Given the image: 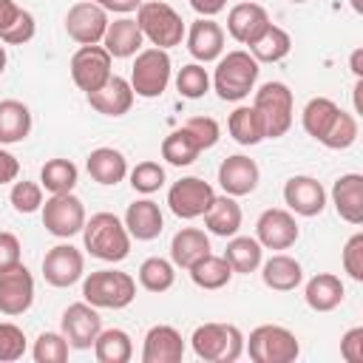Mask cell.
Here are the masks:
<instances>
[{
	"label": "cell",
	"mask_w": 363,
	"mask_h": 363,
	"mask_svg": "<svg viewBox=\"0 0 363 363\" xmlns=\"http://www.w3.org/2000/svg\"><path fill=\"white\" fill-rule=\"evenodd\" d=\"M343 295H346V286L332 272H318L303 286V301L315 312H332V309H337L343 303Z\"/></svg>",
	"instance_id": "26"
},
{
	"label": "cell",
	"mask_w": 363,
	"mask_h": 363,
	"mask_svg": "<svg viewBox=\"0 0 363 363\" xmlns=\"http://www.w3.org/2000/svg\"><path fill=\"white\" fill-rule=\"evenodd\" d=\"M79 179V170L71 159H48L40 170V184L48 193H71Z\"/></svg>",
	"instance_id": "38"
},
{
	"label": "cell",
	"mask_w": 363,
	"mask_h": 363,
	"mask_svg": "<svg viewBox=\"0 0 363 363\" xmlns=\"http://www.w3.org/2000/svg\"><path fill=\"white\" fill-rule=\"evenodd\" d=\"M136 26L153 48H164V51L173 45H182L187 34L182 14L164 0H147V3L142 0V6L136 9Z\"/></svg>",
	"instance_id": "3"
},
{
	"label": "cell",
	"mask_w": 363,
	"mask_h": 363,
	"mask_svg": "<svg viewBox=\"0 0 363 363\" xmlns=\"http://www.w3.org/2000/svg\"><path fill=\"white\" fill-rule=\"evenodd\" d=\"M184 357V340L176 326L156 323L145 335L142 363H179Z\"/></svg>",
	"instance_id": "20"
},
{
	"label": "cell",
	"mask_w": 363,
	"mask_h": 363,
	"mask_svg": "<svg viewBox=\"0 0 363 363\" xmlns=\"http://www.w3.org/2000/svg\"><path fill=\"white\" fill-rule=\"evenodd\" d=\"M284 201H286L289 213L303 216V218H312V216H320L323 213V207H326V190L312 176H292L284 184Z\"/></svg>",
	"instance_id": "17"
},
{
	"label": "cell",
	"mask_w": 363,
	"mask_h": 363,
	"mask_svg": "<svg viewBox=\"0 0 363 363\" xmlns=\"http://www.w3.org/2000/svg\"><path fill=\"white\" fill-rule=\"evenodd\" d=\"M20 176V162L14 153H9L3 145H0V184H9V182H17Z\"/></svg>",
	"instance_id": "52"
},
{
	"label": "cell",
	"mask_w": 363,
	"mask_h": 363,
	"mask_svg": "<svg viewBox=\"0 0 363 363\" xmlns=\"http://www.w3.org/2000/svg\"><path fill=\"white\" fill-rule=\"evenodd\" d=\"M82 241L94 258L111 261V264L125 261L130 252V233L125 221L116 218L113 213H94L91 218H85Z\"/></svg>",
	"instance_id": "1"
},
{
	"label": "cell",
	"mask_w": 363,
	"mask_h": 363,
	"mask_svg": "<svg viewBox=\"0 0 363 363\" xmlns=\"http://www.w3.org/2000/svg\"><path fill=\"white\" fill-rule=\"evenodd\" d=\"M340 113L337 102H332L329 96H315L306 102L303 113H301V122H303V130L312 136V139H323V133L329 130V125L335 122V116Z\"/></svg>",
	"instance_id": "36"
},
{
	"label": "cell",
	"mask_w": 363,
	"mask_h": 363,
	"mask_svg": "<svg viewBox=\"0 0 363 363\" xmlns=\"http://www.w3.org/2000/svg\"><path fill=\"white\" fill-rule=\"evenodd\" d=\"M340 354L346 363H363V326H352L340 337Z\"/></svg>",
	"instance_id": "50"
},
{
	"label": "cell",
	"mask_w": 363,
	"mask_h": 363,
	"mask_svg": "<svg viewBox=\"0 0 363 363\" xmlns=\"http://www.w3.org/2000/svg\"><path fill=\"white\" fill-rule=\"evenodd\" d=\"M261 278L275 292H292L303 281V267L298 258H292L286 252H275L272 258L261 261Z\"/></svg>",
	"instance_id": "25"
},
{
	"label": "cell",
	"mask_w": 363,
	"mask_h": 363,
	"mask_svg": "<svg viewBox=\"0 0 363 363\" xmlns=\"http://www.w3.org/2000/svg\"><path fill=\"white\" fill-rule=\"evenodd\" d=\"M176 91L184 99H201L210 91V74H207V68L199 65V62L182 65L179 74H176Z\"/></svg>",
	"instance_id": "42"
},
{
	"label": "cell",
	"mask_w": 363,
	"mask_h": 363,
	"mask_svg": "<svg viewBox=\"0 0 363 363\" xmlns=\"http://www.w3.org/2000/svg\"><path fill=\"white\" fill-rule=\"evenodd\" d=\"M199 147H196V142L182 130V128H176V130H170L167 136H164V142H162V159H167V164H173V167H187V164H193L196 159H199Z\"/></svg>",
	"instance_id": "40"
},
{
	"label": "cell",
	"mask_w": 363,
	"mask_h": 363,
	"mask_svg": "<svg viewBox=\"0 0 363 363\" xmlns=\"http://www.w3.org/2000/svg\"><path fill=\"white\" fill-rule=\"evenodd\" d=\"M332 204L343 221L363 224V176L360 173H343L332 184Z\"/></svg>",
	"instance_id": "23"
},
{
	"label": "cell",
	"mask_w": 363,
	"mask_h": 363,
	"mask_svg": "<svg viewBox=\"0 0 363 363\" xmlns=\"http://www.w3.org/2000/svg\"><path fill=\"white\" fill-rule=\"evenodd\" d=\"M31 133V111L20 99H0V145L23 142Z\"/></svg>",
	"instance_id": "31"
},
{
	"label": "cell",
	"mask_w": 363,
	"mask_h": 363,
	"mask_svg": "<svg viewBox=\"0 0 363 363\" xmlns=\"http://www.w3.org/2000/svg\"><path fill=\"white\" fill-rule=\"evenodd\" d=\"M352 9L360 14V11H363V3H360V0H352Z\"/></svg>",
	"instance_id": "58"
},
{
	"label": "cell",
	"mask_w": 363,
	"mask_h": 363,
	"mask_svg": "<svg viewBox=\"0 0 363 363\" xmlns=\"http://www.w3.org/2000/svg\"><path fill=\"white\" fill-rule=\"evenodd\" d=\"M258 71L261 68H258L255 57L244 48H235V51H227L218 57V65H216L210 85L224 102H241L255 88Z\"/></svg>",
	"instance_id": "2"
},
{
	"label": "cell",
	"mask_w": 363,
	"mask_h": 363,
	"mask_svg": "<svg viewBox=\"0 0 363 363\" xmlns=\"http://www.w3.org/2000/svg\"><path fill=\"white\" fill-rule=\"evenodd\" d=\"M85 96H88V102H91V108L96 113H102V116H125L130 111L136 94H133V88H130V82L125 77L111 74L102 88H96V91L85 94Z\"/></svg>",
	"instance_id": "22"
},
{
	"label": "cell",
	"mask_w": 363,
	"mask_h": 363,
	"mask_svg": "<svg viewBox=\"0 0 363 363\" xmlns=\"http://www.w3.org/2000/svg\"><path fill=\"white\" fill-rule=\"evenodd\" d=\"M176 281V267L173 261L167 258H159V255H150L142 261L139 267V284L147 289V292H167Z\"/></svg>",
	"instance_id": "39"
},
{
	"label": "cell",
	"mask_w": 363,
	"mask_h": 363,
	"mask_svg": "<svg viewBox=\"0 0 363 363\" xmlns=\"http://www.w3.org/2000/svg\"><path fill=\"white\" fill-rule=\"evenodd\" d=\"M9 201L17 213H37L43 207V184L37 182H11V193H9Z\"/></svg>",
	"instance_id": "46"
},
{
	"label": "cell",
	"mask_w": 363,
	"mask_h": 363,
	"mask_svg": "<svg viewBox=\"0 0 363 363\" xmlns=\"http://www.w3.org/2000/svg\"><path fill=\"white\" fill-rule=\"evenodd\" d=\"M111 62H113V57L99 43L96 45H79L77 54L71 57V79H74V85L79 91H85V94L102 88L108 82V77L113 74Z\"/></svg>",
	"instance_id": "10"
},
{
	"label": "cell",
	"mask_w": 363,
	"mask_h": 363,
	"mask_svg": "<svg viewBox=\"0 0 363 363\" xmlns=\"http://www.w3.org/2000/svg\"><path fill=\"white\" fill-rule=\"evenodd\" d=\"M26 354V335L17 323L0 320V363L20 360Z\"/></svg>",
	"instance_id": "47"
},
{
	"label": "cell",
	"mask_w": 363,
	"mask_h": 363,
	"mask_svg": "<svg viewBox=\"0 0 363 363\" xmlns=\"http://www.w3.org/2000/svg\"><path fill=\"white\" fill-rule=\"evenodd\" d=\"M298 221L284 207H269L255 221V238L264 250H289L298 241Z\"/></svg>",
	"instance_id": "14"
},
{
	"label": "cell",
	"mask_w": 363,
	"mask_h": 363,
	"mask_svg": "<svg viewBox=\"0 0 363 363\" xmlns=\"http://www.w3.org/2000/svg\"><path fill=\"white\" fill-rule=\"evenodd\" d=\"M204 227L213 233V235H221V238H230L241 230V204L233 199V196H216L213 204L204 210Z\"/></svg>",
	"instance_id": "29"
},
{
	"label": "cell",
	"mask_w": 363,
	"mask_h": 363,
	"mask_svg": "<svg viewBox=\"0 0 363 363\" xmlns=\"http://www.w3.org/2000/svg\"><path fill=\"white\" fill-rule=\"evenodd\" d=\"M224 261L230 264L233 272H241V275H250L261 267L264 261V247L258 244V238H250V235H230L227 241V250H224Z\"/></svg>",
	"instance_id": "32"
},
{
	"label": "cell",
	"mask_w": 363,
	"mask_h": 363,
	"mask_svg": "<svg viewBox=\"0 0 363 363\" xmlns=\"http://www.w3.org/2000/svg\"><path fill=\"white\" fill-rule=\"evenodd\" d=\"M94 3H96V6H102V9H108V3H111V0H94Z\"/></svg>",
	"instance_id": "59"
},
{
	"label": "cell",
	"mask_w": 363,
	"mask_h": 363,
	"mask_svg": "<svg viewBox=\"0 0 363 363\" xmlns=\"http://www.w3.org/2000/svg\"><path fill=\"white\" fill-rule=\"evenodd\" d=\"M187 272H190L193 284L201 286V289H221V286H227L230 278L235 275V272L230 269V264L224 261V255H213V252H207L204 258H199Z\"/></svg>",
	"instance_id": "34"
},
{
	"label": "cell",
	"mask_w": 363,
	"mask_h": 363,
	"mask_svg": "<svg viewBox=\"0 0 363 363\" xmlns=\"http://www.w3.org/2000/svg\"><path fill=\"white\" fill-rule=\"evenodd\" d=\"M190 6L199 17H216L218 11L227 9V0H190Z\"/></svg>",
	"instance_id": "53"
},
{
	"label": "cell",
	"mask_w": 363,
	"mask_h": 363,
	"mask_svg": "<svg viewBox=\"0 0 363 363\" xmlns=\"http://www.w3.org/2000/svg\"><path fill=\"white\" fill-rule=\"evenodd\" d=\"M258 179H261V170L255 164V159L244 156V153H235V156H227L221 164H218V184L227 196L238 199V196H250L255 187H258Z\"/></svg>",
	"instance_id": "18"
},
{
	"label": "cell",
	"mask_w": 363,
	"mask_h": 363,
	"mask_svg": "<svg viewBox=\"0 0 363 363\" xmlns=\"http://www.w3.org/2000/svg\"><path fill=\"white\" fill-rule=\"evenodd\" d=\"M357 119H354V113H346L343 108H340V113L335 116V122L329 125V130L323 133V139H320V145H326L329 150H346V147H352L354 142H357Z\"/></svg>",
	"instance_id": "41"
},
{
	"label": "cell",
	"mask_w": 363,
	"mask_h": 363,
	"mask_svg": "<svg viewBox=\"0 0 363 363\" xmlns=\"http://www.w3.org/2000/svg\"><path fill=\"white\" fill-rule=\"evenodd\" d=\"M43 227L57 238H71L82 233L85 227V204L71 193H51V199L43 201Z\"/></svg>",
	"instance_id": "9"
},
{
	"label": "cell",
	"mask_w": 363,
	"mask_h": 363,
	"mask_svg": "<svg viewBox=\"0 0 363 363\" xmlns=\"http://www.w3.org/2000/svg\"><path fill=\"white\" fill-rule=\"evenodd\" d=\"M207 252H210V238L199 227H182L170 241V261L173 267H182V269H190Z\"/></svg>",
	"instance_id": "30"
},
{
	"label": "cell",
	"mask_w": 363,
	"mask_h": 363,
	"mask_svg": "<svg viewBox=\"0 0 363 363\" xmlns=\"http://www.w3.org/2000/svg\"><path fill=\"white\" fill-rule=\"evenodd\" d=\"M34 303V278L20 261L17 267L0 272V312L14 318L28 312Z\"/></svg>",
	"instance_id": "16"
},
{
	"label": "cell",
	"mask_w": 363,
	"mask_h": 363,
	"mask_svg": "<svg viewBox=\"0 0 363 363\" xmlns=\"http://www.w3.org/2000/svg\"><path fill=\"white\" fill-rule=\"evenodd\" d=\"M85 167H88L91 179L96 184H105V187H113V184H119L128 176V159L116 147H96V150H91L88 159H85Z\"/></svg>",
	"instance_id": "28"
},
{
	"label": "cell",
	"mask_w": 363,
	"mask_h": 363,
	"mask_svg": "<svg viewBox=\"0 0 363 363\" xmlns=\"http://www.w3.org/2000/svg\"><path fill=\"white\" fill-rule=\"evenodd\" d=\"M213 199H216L213 184H207L199 176H184V179L173 182L170 190H167V204H170L173 216L187 218V221L190 218H201L204 210L213 204Z\"/></svg>",
	"instance_id": "11"
},
{
	"label": "cell",
	"mask_w": 363,
	"mask_h": 363,
	"mask_svg": "<svg viewBox=\"0 0 363 363\" xmlns=\"http://www.w3.org/2000/svg\"><path fill=\"white\" fill-rule=\"evenodd\" d=\"M34 31H37V23H34L31 11L20 9V14L14 17V23L0 31V40H3L6 45H23V43H28V40L34 37Z\"/></svg>",
	"instance_id": "48"
},
{
	"label": "cell",
	"mask_w": 363,
	"mask_h": 363,
	"mask_svg": "<svg viewBox=\"0 0 363 363\" xmlns=\"http://www.w3.org/2000/svg\"><path fill=\"white\" fill-rule=\"evenodd\" d=\"M142 43H145V37H142L136 20H130V17H119V20L108 23L105 37H102V48L111 57H116V60H125V57L139 54L142 51Z\"/></svg>",
	"instance_id": "27"
},
{
	"label": "cell",
	"mask_w": 363,
	"mask_h": 363,
	"mask_svg": "<svg viewBox=\"0 0 363 363\" xmlns=\"http://www.w3.org/2000/svg\"><path fill=\"white\" fill-rule=\"evenodd\" d=\"M108 23H111L108 20V11L102 6H96L94 0L74 3L68 9V14H65V31L79 45H96V43H102Z\"/></svg>",
	"instance_id": "12"
},
{
	"label": "cell",
	"mask_w": 363,
	"mask_h": 363,
	"mask_svg": "<svg viewBox=\"0 0 363 363\" xmlns=\"http://www.w3.org/2000/svg\"><path fill=\"white\" fill-rule=\"evenodd\" d=\"M60 329L71 349H91L96 335L102 332V318H99L96 306H91L88 301H79L62 312Z\"/></svg>",
	"instance_id": "13"
},
{
	"label": "cell",
	"mask_w": 363,
	"mask_h": 363,
	"mask_svg": "<svg viewBox=\"0 0 363 363\" xmlns=\"http://www.w3.org/2000/svg\"><path fill=\"white\" fill-rule=\"evenodd\" d=\"M17 14H20V6L14 0H0V31L9 28Z\"/></svg>",
	"instance_id": "54"
},
{
	"label": "cell",
	"mask_w": 363,
	"mask_h": 363,
	"mask_svg": "<svg viewBox=\"0 0 363 363\" xmlns=\"http://www.w3.org/2000/svg\"><path fill=\"white\" fill-rule=\"evenodd\" d=\"M68 340L62 332H43L37 335L34 340V349H31V357L37 363H65L68 360Z\"/></svg>",
	"instance_id": "43"
},
{
	"label": "cell",
	"mask_w": 363,
	"mask_h": 363,
	"mask_svg": "<svg viewBox=\"0 0 363 363\" xmlns=\"http://www.w3.org/2000/svg\"><path fill=\"white\" fill-rule=\"evenodd\" d=\"M3 71H6V48L0 45V74H3Z\"/></svg>",
	"instance_id": "57"
},
{
	"label": "cell",
	"mask_w": 363,
	"mask_h": 363,
	"mask_svg": "<svg viewBox=\"0 0 363 363\" xmlns=\"http://www.w3.org/2000/svg\"><path fill=\"white\" fill-rule=\"evenodd\" d=\"M85 275V255L74 244H57L43 258V278L51 286H71Z\"/></svg>",
	"instance_id": "15"
},
{
	"label": "cell",
	"mask_w": 363,
	"mask_h": 363,
	"mask_svg": "<svg viewBox=\"0 0 363 363\" xmlns=\"http://www.w3.org/2000/svg\"><path fill=\"white\" fill-rule=\"evenodd\" d=\"M349 68L354 74V79H363V48H354L349 57Z\"/></svg>",
	"instance_id": "56"
},
{
	"label": "cell",
	"mask_w": 363,
	"mask_h": 363,
	"mask_svg": "<svg viewBox=\"0 0 363 363\" xmlns=\"http://www.w3.org/2000/svg\"><path fill=\"white\" fill-rule=\"evenodd\" d=\"M244 352L252 363H292L301 354V343L295 332L278 323H264L244 337Z\"/></svg>",
	"instance_id": "6"
},
{
	"label": "cell",
	"mask_w": 363,
	"mask_h": 363,
	"mask_svg": "<svg viewBox=\"0 0 363 363\" xmlns=\"http://www.w3.org/2000/svg\"><path fill=\"white\" fill-rule=\"evenodd\" d=\"M142 6V0H111L105 11H116V14H130Z\"/></svg>",
	"instance_id": "55"
},
{
	"label": "cell",
	"mask_w": 363,
	"mask_h": 363,
	"mask_svg": "<svg viewBox=\"0 0 363 363\" xmlns=\"http://www.w3.org/2000/svg\"><path fill=\"white\" fill-rule=\"evenodd\" d=\"M162 184H164V167H162L159 162L145 159V162H139V164L130 170V187H133L136 193L150 196V193H156Z\"/></svg>",
	"instance_id": "45"
},
{
	"label": "cell",
	"mask_w": 363,
	"mask_h": 363,
	"mask_svg": "<svg viewBox=\"0 0 363 363\" xmlns=\"http://www.w3.org/2000/svg\"><path fill=\"white\" fill-rule=\"evenodd\" d=\"M269 28V14L261 3H238L230 9L227 14V31L235 43L241 45H252L264 31Z\"/></svg>",
	"instance_id": "19"
},
{
	"label": "cell",
	"mask_w": 363,
	"mask_h": 363,
	"mask_svg": "<svg viewBox=\"0 0 363 363\" xmlns=\"http://www.w3.org/2000/svg\"><path fill=\"white\" fill-rule=\"evenodd\" d=\"M227 130H230V136H233L238 145H247V147L267 139L264 122H261V116H258V111H255L252 105H238V108L230 113V119H227Z\"/></svg>",
	"instance_id": "33"
},
{
	"label": "cell",
	"mask_w": 363,
	"mask_h": 363,
	"mask_svg": "<svg viewBox=\"0 0 363 363\" xmlns=\"http://www.w3.org/2000/svg\"><path fill=\"white\" fill-rule=\"evenodd\" d=\"M94 357L99 363H128L133 357V343L125 329H102L94 340Z\"/></svg>",
	"instance_id": "35"
},
{
	"label": "cell",
	"mask_w": 363,
	"mask_h": 363,
	"mask_svg": "<svg viewBox=\"0 0 363 363\" xmlns=\"http://www.w3.org/2000/svg\"><path fill=\"white\" fill-rule=\"evenodd\" d=\"M170 71H173V62H170V54L164 48H142L133 60V68H130V88L136 96L142 99H156L167 91L170 85Z\"/></svg>",
	"instance_id": "7"
},
{
	"label": "cell",
	"mask_w": 363,
	"mask_h": 363,
	"mask_svg": "<svg viewBox=\"0 0 363 363\" xmlns=\"http://www.w3.org/2000/svg\"><path fill=\"white\" fill-rule=\"evenodd\" d=\"M343 269L352 281H363V233H354L343 244Z\"/></svg>",
	"instance_id": "49"
},
{
	"label": "cell",
	"mask_w": 363,
	"mask_h": 363,
	"mask_svg": "<svg viewBox=\"0 0 363 363\" xmlns=\"http://www.w3.org/2000/svg\"><path fill=\"white\" fill-rule=\"evenodd\" d=\"M23 247H20V238L14 235V233H0V272H6V269H11V267H17L20 264V258H23V252H20Z\"/></svg>",
	"instance_id": "51"
},
{
	"label": "cell",
	"mask_w": 363,
	"mask_h": 363,
	"mask_svg": "<svg viewBox=\"0 0 363 363\" xmlns=\"http://www.w3.org/2000/svg\"><path fill=\"white\" fill-rule=\"evenodd\" d=\"M187 51L193 54L196 62H213L224 54V28L213 17H199L184 34Z\"/></svg>",
	"instance_id": "21"
},
{
	"label": "cell",
	"mask_w": 363,
	"mask_h": 363,
	"mask_svg": "<svg viewBox=\"0 0 363 363\" xmlns=\"http://www.w3.org/2000/svg\"><path fill=\"white\" fill-rule=\"evenodd\" d=\"M289 3H306V0H289Z\"/></svg>",
	"instance_id": "60"
},
{
	"label": "cell",
	"mask_w": 363,
	"mask_h": 363,
	"mask_svg": "<svg viewBox=\"0 0 363 363\" xmlns=\"http://www.w3.org/2000/svg\"><path fill=\"white\" fill-rule=\"evenodd\" d=\"M292 48V37L281 28V26H272L250 45V54L255 57V62H281Z\"/></svg>",
	"instance_id": "37"
},
{
	"label": "cell",
	"mask_w": 363,
	"mask_h": 363,
	"mask_svg": "<svg viewBox=\"0 0 363 363\" xmlns=\"http://www.w3.org/2000/svg\"><path fill=\"white\" fill-rule=\"evenodd\" d=\"M82 298L96 309H125L136 298V281L122 269H96L85 275Z\"/></svg>",
	"instance_id": "5"
},
{
	"label": "cell",
	"mask_w": 363,
	"mask_h": 363,
	"mask_svg": "<svg viewBox=\"0 0 363 363\" xmlns=\"http://www.w3.org/2000/svg\"><path fill=\"white\" fill-rule=\"evenodd\" d=\"M190 343L204 363H235L244 354V335L235 323H201L193 329Z\"/></svg>",
	"instance_id": "4"
},
{
	"label": "cell",
	"mask_w": 363,
	"mask_h": 363,
	"mask_svg": "<svg viewBox=\"0 0 363 363\" xmlns=\"http://www.w3.org/2000/svg\"><path fill=\"white\" fill-rule=\"evenodd\" d=\"M182 130L196 142L199 150H210L221 136V128H218V122L213 116H190L182 125Z\"/></svg>",
	"instance_id": "44"
},
{
	"label": "cell",
	"mask_w": 363,
	"mask_h": 363,
	"mask_svg": "<svg viewBox=\"0 0 363 363\" xmlns=\"http://www.w3.org/2000/svg\"><path fill=\"white\" fill-rule=\"evenodd\" d=\"M252 108L258 111V116L264 122L267 139H278V136H284L292 128L295 99H292V91L284 82H264L255 91Z\"/></svg>",
	"instance_id": "8"
},
{
	"label": "cell",
	"mask_w": 363,
	"mask_h": 363,
	"mask_svg": "<svg viewBox=\"0 0 363 363\" xmlns=\"http://www.w3.org/2000/svg\"><path fill=\"white\" fill-rule=\"evenodd\" d=\"M122 221H125L130 238H136V241H153V238H159V233H162V227H164L162 210H159V204L150 201V199H139V201L128 204Z\"/></svg>",
	"instance_id": "24"
}]
</instances>
